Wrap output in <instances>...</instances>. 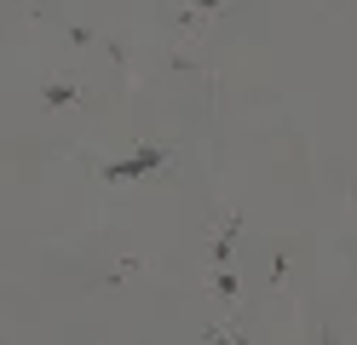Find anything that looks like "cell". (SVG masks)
I'll return each instance as SVG.
<instances>
[{
    "mask_svg": "<svg viewBox=\"0 0 357 345\" xmlns=\"http://www.w3.org/2000/svg\"><path fill=\"white\" fill-rule=\"evenodd\" d=\"M162 150H144V155H132V161H121V167H109V178H127V173H150V167H162Z\"/></svg>",
    "mask_w": 357,
    "mask_h": 345,
    "instance_id": "1",
    "label": "cell"
}]
</instances>
